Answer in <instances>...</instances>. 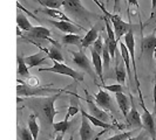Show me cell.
Instances as JSON below:
<instances>
[{"instance_id": "1", "label": "cell", "mask_w": 156, "mask_h": 140, "mask_svg": "<svg viewBox=\"0 0 156 140\" xmlns=\"http://www.w3.org/2000/svg\"><path fill=\"white\" fill-rule=\"evenodd\" d=\"M67 93L70 92L67 91ZM61 95H62V92H58L55 95L46 96V97H34V98L26 101V105L32 108V109H35L37 111H40L41 113H44L47 123L49 125H53V120H54L55 116L59 113V111L55 110L54 103Z\"/></svg>"}, {"instance_id": "2", "label": "cell", "mask_w": 156, "mask_h": 140, "mask_svg": "<svg viewBox=\"0 0 156 140\" xmlns=\"http://www.w3.org/2000/svg\"><path fill=\"white\" fill-rule=\"evenodd\" d=\"M61 1H62L63 8L67 13V16L73 21L76 20L80 22L89 23L94 20L102 19V16H100L98 13H94V12H90L89 9H87L82 5L81 0H61Z\"/></svg>"}, {"instance_id": "3", "label": "cell", "mask_w": 156, "mask_h": 140, "mask_svg": "<svg viewBox=\"0 0 156 140\" xmlns=\"http://www.w3.org/2000/svg\"><path fill=\"white\" fill-rule=\"evenodd\" d=\"M58 92H67L66 89H51L48 86H28L25 82L16 86L18 97H46Z\"/></svg>"}, {"instance_id": "4", "label": "cell", "mask_w": 156, "mask_h": 140, "mask_svg": "<svg viewBox=\"0 0 156 140\" xmlns=\"http://www.w3.org/2000/svg\"><path fill=\"white\" fill-rule=\"evenodd\" d=\"M139 91V96H140V104L141 108L143 110V113L141 115V122H142V127L144 128V131L150 135V138L153 140L156 139V119L149 112L146 105H144V101H143V96L141 92V88H137Z\"/></svg>"}, {"instance_id": "5", "label": "cell", "mask_w": 156, "mask_h": 140, "mask_svg": "<svg viewBox=\"0 0 156 140\" xmlns=\"http://www.w3.org/2000/svg\"><path fill=\"white\" fill-rule=\"evenodd\" d=\"M39 71H41V72L49 71V72H54V74H59V75H65V76L72 77L73 79H75L78 82H82L83 81V74L82 72H80L78 70L72 69L68 65H66L63 63L56 62V61H53V65L52 67H49V68H40Z\"/></svg>"}, {"instance_id": "6", "label": "cell", "mask_w": 156, "mask_h": 140, "mask_svg": "<svg viewBox=\"0 0 156 140\" xmlns=\"http://www.w3.org/2000/svg\"><path fill=\"white\" fill-rule=\"evenodd\" d=\"M51 31L46 28V27H41V26H35V27H32V29L30 32H27L26 34L21 35V38L25 40H32V41H35V40H48L53 46L55 47H60V45L55 41V40L51 39Z\"/></svg>"}, {"instance_id": "7", "label": "cell", "mask_w": 156, "mask_h": 140, "mask_svg": "<svg viewBox=\"0 0 156 140\" xmlns=\"http://www.w3.org/2000/svg\"><path fill=\"white\" fill-rule=\"evenodd\" d=\"M72 55V60L73 62L78 65V68H80L81 70H83L85 72H87L89 76H92L93 79L96 78L95 76V70L93 68V64L90 63L89 58L87 57V55L85 54L83 50H79V52H70Z\"/></svg>"}, {"instance_id": "8", "label": "cell", "mask_w": 156, "mask_h": 140, "mask_svg": "<svg viewBox=\"0 0 156 140\" xmlns=\"http://www.w3.org/2000/svg\"><path fill=\"white\" fill-rule=\"evenodd\" d=\"M125 46L127 47L129 56H130V62L133 64V71H134V79L137 88H140V82L137 77V68H136V61H135V38H134V26L128 31V33L125 35Z\"/></svg>"}, {"instance_id": "9", "label": "cell", "mask_w": 156, "mask_h": 140, "mask_svg": "<svg viewBox=\"0 0 156 140\" xmlns=\"http://www.w3.org/2000/svg\"><path fill=\"white\" fill-rule=\"evenodd\" d=\"M109 21L110 23L113 25V31H114V33H115V38H116V41L119 42L120 41V39L122 38V36H125L126 34L128 33V31L133 27V25L129 22L127 23L125 22L120 16H119V14H110L109 15Z\"/></svg>"}, {"instance_id": "10", "label": "cell", "mask_w": 156, "mask_h": 140, "mask_svg": "<svg viewBox=\"0 0 156 140\" xmlns=\"http://www.w3.org/2000/svg\"><path fill=\"white\" fill-rule=\"evenodd\" d=\"M156 28L151 34L147 36H142L141 40V56H146L148 60H151L154 57L156 52Z\"/></svg>"}, {"instance_id": "11", "label": "cell", "mask_w": 156, "mask_h": 140, "mask_svg": "<svg viewBox=\"0 0 156 140\" xmlns=\"http://www.w3.org/2000/svg\"><path fill=\"white\" fill-rule=\"evenodd\" d=\"M94 102H95V104L99 108H102L103 110H108V111L113 112V113L116 112L113 98L110 97L109 93L107 92V91H105L103 89H100L99 92L96 93V95H94Z\"/></svg>"}, {"instance_id": "12", "label": "cell", "mask_w": 156, "mask_h": 140, "mask_svg": "<svg viewBox=\"0 0 156 140\" xmlns=\"http://www.w3.org/2000/svg\"><path fill=\"white\" fill-rule=\"evenodd\" d=\"M105 25H106V31H107V38L105 39V42L107 43L108 46V50H109L110 58L114 60L115 58V55H116V49H117V41L115 38V33L112 28V23H110L109 19L106 18V16H102Z\"/></svg>"}, {"instance_id": "13", "label": "cell", "mask_w": 156, "mask_h": 140, "mask_svg": "<svg viewBox=\"0 0 156 140\" xmlns=\"http://www.w3.org/2000/svg\"><path fill=\"white\" fill-rule=\"evenodd\" d=\"M85 93H86V98H85V101H86L87 105H88L89 115L95 117L96 119H100V120L103 122V123H107V122L109 120V115L95 104V102L92 99V96L89 95V92H88L87 90H85Z\"/></svg>"}, {"instance_id": "14", "label": "cell", "mask_w": 156, "mask_h": 140, "mask_svg": "<svg viewBox=\"0 0 156 140\" xmlns=\"http://www.w3.org/2000/svg\"><path fill=\"white\" fill-rule=\"evenodd\" d=\"M129 98H130V110H129V113L126 118V122H127V125H129L130 127L140 130V128H142L141 115L137 108H136V105H135V102H134V98L132 95H129Z\"/></svg>"}, {"instance_id": "15", "label": "cell", "mask_w": 156, "mask_h": 140, "mask_svg": "<svg viewBox=\"0 0 156 140\" xmlns=\"http://www.w3.org/2000/svg\"><path fill=\"white\" fill-rule=\"evenodd\" d=\"M49 22L52 23L55 28H58L59 31L63 32V33H68V34H78L81 31H85V27L78 26V23L58 21V20H49Z\"/></svg>"}, {"instance_id": "16", "label": "cell", "mask_w": 156, "mask_h": 140, "mask_svg": "<svg viewBox=\"0 0 156 140\" xmlns=\"http://www.w3.org/2000/svg\"><path fill=\"white\" fill-rule=\"evenodd\" d=\"M80 138L81 140H93L95 139L99 134L95 132L89 123V120L85 116L81 115V127H80Z\"/></svg>"}, {"instance_id": "17", "label": "cell", "mask_w": 156, "mask_h": 140, "mask_svg": "<svg viewBox=\"0 0 156 140\" xmlns=\"http://www.w3.org/2000/svg\"><path fill=\"white\" fill-rule=\"evenodd\" d=\"M99 35H100V34H99V23H96V25H94L89 31H87L86 35L82 38L81 48H82V49L89 48V47L92 46L94 42L96 41V39L99 38Z\"/></svg>"}, {"instance_id": "18", "label": "cell", "mask_w": 156, "mask_h": 140, "mask_svg": "<svg viewBox=\"0 0 156 140\" xmlns=\"http://www.w3.org/2000/svg\"><path fill=\"white\" fill-rule=\"evenodd\" d=\"M47 57L44 52H40V53H37L34 55H30V56H25L23 60H25V63L26 65L28 67V69L31 68H34V67H39L41 64H45L47 62Z\"/></svg>"}, {"instance_id": "19", "label": "cell", "mask_w": 156, "mask_h": 140, "mask_svg": "<svg viewBox=\"0 0 156 140\" xmlns=\"http://www.w3.org/2000/svg\"><path fill=\"white\" fill-rule=\"evenodd\" d=\"M35 12L44 13V14H46V15L53 18V20L58 19V21H67V22L76 23V22H74L72 19H69V18L67 16V14H65L63 12L59 11V9H53V8H41V9H37Z\"/></svg>"}, {"instance_id": "20", "label": "cell", "mask_w": 156, "mask_h": 140, "mask_svg": "<svg viewBox=\"0 0 156 140\" xmlns=\"http://www.w3.org/2000/svg\"><path fill=\"white\" fill-rule=\"evenodd\" d=\"M92 64L95 70V74L100 77V81L102 82V84H105V79H103V64H102V57L100 54H98L93 48H92Z\"/></svg>"}, {"instance_id": "21", "label": "cell", "mask_w": 156, "mask_h": 140, "mask_svg": "<svg viewBox=\"0 0 156 140\" xmlns=\"http://www.w3.org/2000/svg\"><path fill=\"white\" fill-rule=\"evenodd\" d=\"M115 98H116V103L119 105V109L122 112V115L125 118H127L128 113H129V109H130V98H128V96L126 93H115Z\"/></svg>"}, {"instance_id": "22", "label": "cell", "mask_w": 156, "mask_h": 140, "mask_svg": "<svg viewBox=\"0 0 156 140\" xmlns=\"http://www.w3.org/2000/svg\"><path fill=\"white\" fill-rule=\"evenodd\" d=\"M27 128L30 130L32 137H33V140H38L40 127H39V124H38L37 115L32 113L31 116L28 117V120H27Z\"/></svg>"}, {"instance_id": "23", "label": "cell", "mask_w": 156, "mask_h": 140, "mask_svg": "<svg viewBox=\"0 0 156 140\" xmlns=\"http://www.w3.org/2000/svg\"><path fill=\"white\" fill-rule=\"evenodd\" d=\"M115 77L116 81L119 82V84H125L126 79H127V69H126V65L123 61L122 62H116L115 65Z\"/></svg>"}, {"instance_id": "24", "label": "cell", "mask_w": 156, "mask_h": 140, "mask_svg": "<svg viewBox=\"0 0 156 140\" xmlns=\"http://www.w3.org/2000/svg\"><path fill=\"white\" fill-rule=\"evenodd\" d=\"M16 61H18V75L23 78H27L31 76L30 74V70H28V67L26 65L25 63V60H23V56L21 54L16 55Z\"/></svg>"}, {"instance_id": "25", "label": "cell", "mask_w": 156, "mask_h": 140, "mask_svg": "<svg viewBox=\"0 0 156 140\" xmlns=\"http://www.w3.org/2000/svg\"><path fill=\"white\" fill-rule=\"evenodd\" d=\"M61 42L63 45H72V46H76L81 50V42L82 38L79 34H66L61 38Z\"/></svg>"}, {"instance_id": "26", "label": "cell", "mask_w": 156, "mask_h": 140, "mask_svg": "<svg viewBox=\"0 0 156 140\" xmlns=\"http://www.w3.org/2000/svg\"><path fill=\"white\" fill-rule=\"evenodd\" d=\"M16 25H18V28L19 29H23L25 33H27V32H30L32 29V23L30 22V20L26 18V15L21 13V12H19L18 14H16Z\"/></svg>"}, {"instance_id": "27", "label": "cell", "mask_w": 156, "mask_h": 140, "mask_svg": "<svg viewBox=\"0 0 156 140\" xmlns=\"http://www.w3.org/2000/svg\"><path fill=\"white\" fill-rule=\"evenodd\" d=\"M80 111H81V115L86 117L87 119L89 120V123H92L94 126H99V127H102V128H105V130H110V128L113 127V125L108 124V123H103V122H101L100 119H96L95 117L90 116V115H89L88 112H86L82 108L80 109Z\"/></svg>"}, {"instance_id": "28", "label": "cell", "mask_w": 156, "mask_h": 140, "mask_svg": "<svg viewBox=\"0 0 156 140\" xmlns=\"http://www.w3.org/2000/svg\"><path fill=\"white\" fill-rule=\"evenodd\" d=\"M120 49H121V57H122V61L125 63L126 69H127V72H128V78L130 77L132 75V70H130V56H129V52L127 49V47L125 46L123 42H120Z\"/></svg>"}, {"instance_id": "29", "label": "cell", "mask_w": 156, "mask_h": 140, "mask_svg": "<svg viewBox=\"0 0 156 140\" xmlns=\"http://www.w3.org/2000/svg\"><path fill=\"white\" fill-rule=\"evenodd\" d=\"M39 2L44 8H53V9H59L62 6V1L61 0H33Z\"/></svg>"}, {"instance_id": "30", "label": "cell", "mask_w": 156, "mask_h": 140, "mask_svg": "<svg viewBox=\"0 0 156 140\" xmlns=\"http://www.w3.org/2000/svg\"><path fill=\"white\" fill-rule=\"evenodd\" d=\"M72 126V123L69 122V119H63L62 122H59V123H53V128H54L55 132H60L65 134L67 132V130Z\"/></svg>"}, {"instance_id": "31", "label": "cell", "mask_w": 156, "mask_h": 140, "mask_svg": "<svg viewBox=\"0 0 156 140\" xmlns=\"http://www.w3.org/2000/svg\"><path fill=\"white\" fill-rule=\"evenodd\" d=\"M76 96H78V95H75V98H76ZM75 98H70V105H69V108H68L67 113H66V117H65L66 119H69V117L75 116L79 111H80L79 102H78V99H75Z\"/></svg>"}, {"instance_id": "32", "label": "cell", "mask_w": 156, "mask_h": 140, "mask_svg": "<svg viewBox=\"0 0 156 140\" xmlns=\"http://www.w3.org/2000/svg\"><path fill=\"white\" fill-rule=\"evenodd\" d=\"M101 54H102V64H103V68H105V69H109L112 58H110L108 46H107L106 42H105V45H103V49H102Z\"/></svg>"}, {"instance_id": "33", "label": "cell", "mask_w": 156, "mask_h": 140, "mask_svg": "<svg viewBox=\"0 0 156 140\" xmlns=\"http://www.w3.org/2000/svg\"><path fill=\"white\" fill-rule=\"evenodd\" d=\"M98 86L100 88V89H106L107 91H109V92H114V93H125V88L121 85V84H112V85H106V84H98Z\"/></svg>"}, {"instance_id": "34", "label": "cell", "mask_w": 156, "mask_h": 140, "mask_svg": "<svg viewBox=\"0 0 156 140\" xmlns=\"http://www.w3.org/2000/svg\"><path fill=\"white\" fill-rule=\"evenodd\" d=\"M18 134H19V138L21 140H33V137H32L30 130L25 126L18 128Z\"/></svg>"}, {"instance_id": "35", "label": "cell", "mask_w": 156, "mask_h": 140, "mask_svg": "<svg viewBox=\"0 0 156 140\" xmlns=\"http://www.w3.org/2000/svg\"><path fill=\"white\" fill-rule=\"evenodd\" d=\"M103 45H105V39L102 38V35L100 34V35H99V38L96 39V41L93 43V49L98 53V54L101 55L102 49H103Z\"/></svg>"}, {"instance_id": "36", "label": "cell", "mask_w": 156, "mask_h": 140, "mask_svg": "<svg viewBox=\"0 0 156 140\" xmlns=\"http://www.w3.org/2000/svg\"><path fill=\"white\" fill-rule=\"evenodd\" d=\"M132 134H133V131H129V132L120 133V134H116V135H113V137L107 138L105 140H127L129 138H132Z\"/></svg>"}, {"instance_id": "37", "label": "cell", "mask_w": 156, "mask_h": 140, "mask_svg": "<svg viewBox=\"0 0 156 140\" xmlns=\"http://www.w3.org/2000/svg\"><path fill=\"white\" fill-rule=\"evenodd\" d=\"M151 22L156 23V7H155V9H154V11H151V13H150V18H149L148 20L146 21V23L140 22V23H141V29H143V28H144L146 26H148V25H150Z\"/></svg>"}, {"instance_id": "38", "label": "cell", "mask_w": 156, "mask_h": 140, "mask_svg": "<svg viewBox=\"0 0 156 140\" xmlns=\"http://www.w3.org/2000/svg\"><path fill=\"white\" fill-rule=\"evenodd\" d=\"M25 84L28 86H40V81L37 76L31 75L30 77L27 78V83H25Z\"/></svg>"}, {"instance_id": "39", "label": "cell", "mask_w": 156, "mask_h": 140, "mask_svg": "<svg viewBox=\"0 0 156 140\" xmlns=\"http://www.w3.org/2000/svg\"><path fill=\"white\" fill-rule=\"evenodd\" d=\"M153 98H154V113L153 116L156 119V74H155V79H154V91H153Z\"/></svg>"}, {"instance_id": "40", "label": "cell", "mask_w": 156, "mask_h": 140, "mask_svg": "<svg viewBox=\"0 0 156 140\" xmlns=\"http://www.w3.org/2000/svg\"><path fill=\"white\" fill-rule=\"evenodd\" d=\"M127 2H128V4H130V5H133V6H135V7L139 8V1H137V0H127Z\"/></svg>"}, {"instance_id": "41", "label": "cell", "mask_w": 156, "mask_h": 140, "mask_svg": "<svg viewBox=\"0 0 156 140\" xmlns=\"http://www.w3.org/2000/svg\"><path fill=\"white\" fill-rule=\"evenodd\" d=\"M119 2H120V0H114V7H113V12H114V14H115V12H116Z\"/></svg>"}, {"instance_id": "42", "label": "cell", "mask_w": 156, "mask_h": 140, "mask_svg": "<svg viewBox=\"0 0 156 140\" xmlns=\"http://www.w3.org/2000/svg\"><path fill=\"white\" fill-rule=\"evenodd\" d=\"M63 135H65V134H62V133H60L59 135H56V138H55L54 140H63Z\"/></svg>"}, {"instance_id": "43", "label": "cell", "mask_w": 156, "mask_h": 140, "mask_svg": "<svg viewBox=\"0 0 156 140\" xmlns=\"http://www.w3.org/2000/svg\"><path fill=\"white\" fill-rule=\"evenodd\" d=\"M156 7V0H151V11H154Z\"/></svg>"}, {"instance_id": "44", "label": "cell", "mask_w": 156, "mask_h": 140, "mask_svg": "<svg viewBox=\"0 0 156 140\" xmlns=\"http://www.w3.org/2000/svg\"><path fill=\"white\" fill-rule=\"evenodd\" d=\"M142 139H143V133H141L139 137H136V139L135 140H142Z\"/></svg>"}, {"instance_id": "45", "label": "cell", "mask_w": 156, "mask_h": 140, "mask_svg": "<svg viewBox=\"0 0 156 140\" xmlns=\"http://www.w3.org/2000/svg\"><path fill=\"white\" fill-rule=\"evenodd\" d=\"M136 138H129V139H127V140H135Z\"/></svg>"}, {"instance_id": "46", "label": "cell", "mask_w": 156, "mask_h": 140, "mask_svg": "<svg viewBox=\"0 0 156 140\" xmlns=\"http://www.w3.org/2000/svg\"><path fill=\"white\" fill-rule=\"evenodd\" d=\"M74 139V137H73V135H70V138H69V140H73Z\"/></svg>"}, {"instance_id": "47", "label": "cell", "mask_w": 156, "mask_h": 140, "mask_svg": "<svg viewBox=\"0 0 156 140\" xmlns=\"http://www.w3.org/2000/svg\"><path fill=\"white\" fill-rule=\"evenodd\" d=\"M154 57H155V58H156V52H155V54H154Z\"/></svg>"}, {"instance_id": "48", "label": "cell", "mask_w": 156, "mask_h": 140, "mask_svg": "<svg viewBox=\"0 0 156 140\" xmlns=\"http://www.w3.org/2000/svg\"><path fill=\"white\" fill-rule=\"evenodd\" d=\"M96 138H98V137H96ZM96 138H95V139H93V140H96Z\"/></svg>"}, {"instance_id": "49", "label": "cell", "mask_w": 156, "mask_h": 140, "mask_svg": "<svg viewBox=\"0 0 156 140\" xmlns=\"http://www.w3.org/2000/svg\"><path fill=\"white\" fill-rule=\"evenodd\" d=\"M155 140H156V139H155Z\"/></svg>"}]
</instances>
